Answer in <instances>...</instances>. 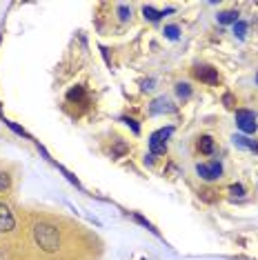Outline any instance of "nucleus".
Masks as SVG:
<instances>
[{
  "label": "nucleus",
  "instance_id": "1",
  "mask_svg": "<svg viewBox=\"0 0 258 260\" xmlns=\"http://www.w3.org/2000/svg\"><path fill=\"white\" fill-rule=\"evenodd\" d=\"M34 240H36V245L47 253H56L60 249V232L49 222L34 224Z\"/></svg>",
  "mask_w": 258,
  "mask_h": 260
},
{
  "label": "nucleus",
  "instance_id": "2",
  "mask_svg": "<svg viewBox=\"0 0 258 260\" xmlns=\"http://www.w3.org/2000/svg\"><path fill=\"white\" fill-rule=\"evenodd\" d=\"M174 134V127H163L149 136V153L151 156H163L167 151V140Z\"/></svg>",
  "mask_w": 258,
  "mask_h": 260
},
{
  "label": "nucleus",
  "instance_id": "3",
  "mask_svg": "<svg viewBox=\"0 0 258 260\" xmlns=\"http://www.w3.org/2000/svg\"><path fill=\"white\" fill-rule=\"evenodd\" d=\"M258 118L254 111H249V109H238L236 111V127L240 129L243 134H254L256 129H258Z\"/></svg>",
  "mask_w": 258,
  "mask_h": 260
},
{
  "label": "nucleus",
  "instance_id": "4",
  "mask_svg": "<svg viewBox=\"0 0 258 260\" xmlns=\"http://www.w3.org/2000/svg\"><path fill=\"white\" fill-rule=\"evenodd\" d=\"M194 78L201 80V82H207V85H218L220 82V74L218 69H214L212 64H196V67L191 69Z\"/></svg>",
  "mask_w": 258,
  "mask_h": 260
},
{
  "label": "nucleus",
  "instance_id": "5",
  "mask_svg": "<svg viewBox=\"0 0 258 260\" xmlns=\"http://www.w3.org/2000/svg\"><path fill=\"white\" fill-rule=\"evenodd\" d=\"M196 174L201 176L203 180H207V182H212V180H218L220 176H222V165L218 160H212V162H198L196 165Z\"/></svg>",
  "mask_w": 258,
  "mask_h": 260
},
{
  "label": "nucleus",
  "instance_id": "6",
  "mask_svg": "<svg viewBox=\"0 0 258 260\" xmlns=\"http://www.w3.org/2000/svg\"><path fill=\"white\" fill-rule=\"evenodd\" d=\"M16 227V218L5 203H0V234H9Z\"/></svg>",
  "mask_w": 258,
  "mask_h": 260
},
{
  "label": "nucleus",
  "instance_id": "7",
  "mask_svg": "<svg viewBox=\"0 0 258 260\" xmlns=\"http://www.w3.org/2000/svg\"><path fill=\"white\" fill-rule=\"evenodd\" d=\"M174 111H176V105L165 96L156 98L154 103H151V107H149V114H154V116H158V114H174Z\"/></svg>",
  "mask_w": 258,
  "mask_h": 260
},
{
  "label": "nucleus",
  "instance_id": "8",
  "mask_svg": "<svg viewBox=\"0 0 258 260\" xmlns=\"http://www.w3.org/2000/svg\"><path fill=\"white\" fill-rule=\"evenodd\" d=\"M196 149L201 153H205V156H212V153L216 151L214 138H212V136H201V138H198V143H196Z\"/></svg>",
  "mask_w": 258,
  "mask_h": 260
},
{
  "label": "nucleus",
  "instance_id": "9",
  "mask_svg": "<svg viewBox=\"0 0 258 260\" xmlns=\"http://www.w3.org/2000/svg\"><path fill=\"white\" fill-rule=\"evenodd\" d=\"M165 14H174V7H169V9H165V11H158V9L151 7V5H145V7H143V16H145V18H147L149 22H158Z\"/></svg>",
  "mask_w": 258,
  "mask_h": 260
},
{
  "label": "nucleus",
  "instance_id": "10",
  "mask_svg": "<svg viewBox=\"0 0 258 260\" xmlns=\"http://www.w3.org/2000/svg\"><path fill=\"white\" fill-rule=\"evenodd\" d=\"M234 145L240 147V149H249V151H256L258 153V140H249L247 136H234Z\"/></svg>",
  "mask_w": 258,
  "mask_h": 260
},
{
  "label": "nucleus",
  "instance_id": "11",
  "mask_svg": "<svg viewBox=\"0 0 258 260\" xmlns=\"http://www.w3.org/2000/svg\"><path fill=\"white\" fill-rule=\"evenodd\" d=\"M67 100H69V103H87L85 87L83 85H76L74 89H69L67 91Z\"/></svg>",
  "mask_w": 258,
  "mask_h": 260
},
{
  "label": "nucleus",
  "instance_id": "12",
  "mask_svg": "<svg viewBox=\"0 0 258 260\" xmlns=\"http://www.w3.org/2000/svg\"><path fill=\"white\" fill-rule=\"evenodd\" d=\"M216 18H218L220 25H236V22L240 20V18H238V11H234V9H230V11H220V14L216 16Z\"/></svg>",
  "mask_w": 258,
  "mask_h": 260
},
{
  "label": "nucleus",
  "instance_id": "13",
  "mask_svg": "<svg viewBox=\"0 0 258 260\" xmlns=\"http://www.w3.org/2000/svg\"><path fill=\"white\" fill-rule=\"evenodd\" d=\"M127 151H129V145H127V143H122V140H116L114 147H111V156H114V158L125 156Z\"/></svg>",
  "mask_w": 258,
  "mask_h": 260
},
{
  "label": "nucleus",
  "instance_id": "14",
  "mask_svg": "<svg viewBox=\"0 0 258 260\" xmlns=\"http://www.w3.org/2000/svg\"><path fill=\"white\" fill-rule=\"evenodd\" d=\"M234 36H236L238 40H245V36H247V22L238 20L236 25H234Z\"/></svg>",
  "mask_w": 258,
  "mask_h": 260
},
{
  "label": "nucleus",
  "instance_id": "15",
  "mask_svg": "<svg viewBox=\"0 0 258 260\" xmlns=\"http://www.w3.org/2000/svg\"><path fill=\"white\" fill-rule=\"evenodd\" d=\"M176 96L183 98V100H187V98L191 96V87L187 85V82H178V85H176Z\"/></svg>",
  "mask_w": 258,
  "mask_h": 260
},
{
  "label": "nucleus",
  "instance_id": "16",
  "mask_svg": "<svg viewBox=\"0 0 258 260\" xmlns=\"http://www.w3.org/2000/svg\"><path fill=\"white\" fill-rule=\"evenodd\" d=\"M132 218H134V220H136L138 224H143V227L145 229H149V232L151 234H154V236H158V229L154 227V224H151L149 220H147V218H143V216H140V214H132Z\"/></svg>",
  "mask_w": 258,
  "mask_h": 260
},
{
  "label": "nucleus",
  "instance_id": "17",
  "mask_svg": "<svg viewBox=\"0 0 258 260\" xmlns=\"http://www.w3.org/2000/svg\"><path fill=\"white\" fill-rule=\"evenodd\" d=\"M3 122H5V125H7V127L11 129V132H14V134H18V136H22V138H29V140H31V136H29V134L25 132V129L20 127V125H16V122L7 120V118H3Z\"/></svg>",
  "mask_w": 258,
  "mask_h": 260
},
{
  "label": "nucleus",
  "instance_id": "18",
  "mask_svg": "<svg viewBox=\"0 0 258 260\" xmlns=\"http://www.w3.org/2000/svg\"><path fill=\"white\" fill-rule=\"evenodd\" d=\"M163 34H165L167 40H178V38H180V27H178V25H167Z\"/></svg>",
  "mask_w": 258,
  "mask_h": 260
},
{
  "label": "nucleus",
  "instance_id": "19",
  "mask_svg": "<svg viewBox=\"0 0 258 260\" xmlns=\"http://www.w3.org/2000/svg\"><path fill=\"white\" fill-rule=\"evenodd\" d=\"M118 18H120V22H127L132 18V9H129L127 5H118Z\"/></svg>",
  "mask_w": 258,
  "mask_h": 260
},
{
  "label": "nucleus",
  "instance_id": "20",
  "mask_svg": "<svg viewBox=\"0 0 258 260\" xmlns=\"http://www.w3.org/2000/svg\"><path fill=\"white\" fill-rule=\"evenodd\" d=\"M56 167H58V169H60V171H62V174H64V178H67L69 182H72V185H76V187H78V189H83V187H80V182H78V178H76V176H74V174H69V171H67V169H64V167H60V165H56Z\"/></svg>",
  "mask_w": 258,
  "mask_h": 260
},
{
  "label": "nucleus",
  "instance_id": "21",
  "mask_svg": "<svg viewBox=\"0 0 258 260\" xmlns=\"http://www.w3.org/2000/svg\"><path fill=\"white\" fill-rule=\"evenodd\" d=\"M230 193H232L234 198H243L245 196V187L240 185V182H238V185H232L230 187Z\"/></svg>",
  "mask_w": 258,
  "mask_h": 260
},
{
  "label": "nucleus",
  "instance_id": "22",
  "mask_svg": "<svg viewBox=\"0 0 258 260\" xmlns=\"http://www.w3.org/2000/svg\"><path fill=\"white\" fill-rule=\"evenodd\" d=\"M9 185H11L9 176L5 174V171H0V193H3V191H7V189H9Z\"/></svg>",
  "mask_w": 258,
  "mask_h": 260
},
{
  "label": "nucleus",
  "instance_id": "23",
  "mask_svg": "<svg viewBox=\"0 0 258 260\" xmlns=\"http://www.w3.org/2000/svg\"><path fill=\"white\" fill-rule=\"evenodd\" d=\"M222 105H225L227 109H234L236 107V98H234L232 93H225V96H222Z\"/></svg>",
  "mask_w": 258,
  "mask_h": 260
},
{
  "label": "nucleus",
  "instance_id": "24",
  "mask_svg": "<svg viewBox=\"0 0 258 260\" xmlns=\"http://www.w3.org/2000/svg\"><path fill=\"white\" fill-rule=\"evenodd\" d=\"M122 122H125L127 127H132V132H134V134H140V127H138V122L134 120V118H122Z\"/></svg>",
  "mask_w": 258,
  "mask_h": 260
},
{
  "label": "nucleus",
  "instance_id": "25",
  "mask_svg": "<svg viewBox=\"0 0 258 260\" xmlns=\"http://www.w3.org/2000/svg\"><path fill=\"white\" fill-rule=\"evenodd\" d=\"M154 82H156L154 78H149V80H145V82H143V89H145V91H147V89H154Z\"/></svg>",
  "mask_w": 258,
  "mask_h": 260
},
{
  "label": "nucleus",
  "instance_id": "26",
  "mask_svg": "<svg viewBox=\"0 0 258 260\" xmlns=\"http://www.w3.org/2000/svg\"><path fill=\"white\" fill-rule=\"evenodd\" d=\"M154 158L156 156H151V153H149V156H145V165H154Z\"/></svg>",
  "mask_w": 258,
  "mask_h": 260
},
{
  "label": "nucleus",
  "instance_id": "27",
  "mask_svg": "<svg viewBox=\"0 0 258 260\" xmlns=\"http://www.w3.org/2000/svg\"><path fill=\"white\" fill-rule=\"evenodd\" d=\"M256 82H258V74H256Z\"/></svg>",
  "mask_w": 258,
  "mask_h": 260
}]
</instances>
